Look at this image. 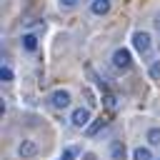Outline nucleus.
<instances>
[{"instance_id": "obj_13", "label": "nucleus", "mask_w": 160, "mask_h": 160, "mask_svg": "<svg viewBox=\"0 0 160 160\" xmlns=\"http://www.w3.org/2000/svg\"><path fill=\"white\" fill-rule=\"evenodd\" d=\"M75 155H78V150H75V148H65V150L60 152V158H58V160H75Z\"/></svg>"}, {"instance_id": "obj_7", "label": "nucleus", "mask_w": 160, "mask_h": 160, "mask_svg": "<svg viewBox=\"0 0 160 160\" xmlns=\"http://www.w3.org/2000/svg\"><path fill=\"white\" fill-rule=\"evenodd\" d=\"M90 10H92L95 15H105V12L110 10V0H92Z\"/></svg>"}, {"instance_id": "obj_6", "label": "nucleus", "mask_w": 160, "mask_h": 160, "mask_svg": "<svg viewBox=\"0 0 160 160\" xmlns=\"http://www.w3.org/2000/svg\"><path fill=\"white\" fill-rule=\"evenodd\" d=\"M110 160H125V145L120 140L110 142Z\"/></svg>"}, {"instance_id": "obj_10", "label": "nucleus", "mask_w": 160, "mask_h": 160, "mask_svg": "<svg viewBox=\"0 0 160 160\" xmlns=\"http://www.w3.org/2000/svg\"><path fill=\"white\" fill-rule=\"evenodd\" d=\"M132 160H152V152L148 148H135L132 150Z\"/></svg>"}, {"instance_id": "obj_17", "label": "nucleus", "mask_w": 160, "mask_h": 160, "mask_svg": "<svg viewBox=\"0 0 160 160\" xmlns=\"http://www.w3.org/2000/svg\"><path fill=\"white\" fill-rule=\"evenodd\" d=\"M155 28H158V30H160V12H158V15H155Z\"/></svg>"}, {"instance_id": "obj_14", "label": "nucleus", "mask_w": 160, "mask_h": 160, "mask_svg": "<svg viewBox=\"0 0 160 160\" xmlns=\"http://www.w3.org/2000/svg\"><path fill=\"white\" fill-rule=\"evenodd\" d=\"M0 78H2V82H12V70L8 65H2L0 68Z\"/></svg>"}, {"instance_id": "obj_16", "label": "nucleus", "mask_w": 160, "mask_h": 160, "mask_svg": "<svg viewBox=\"0 0 160 160\" xmlns=\"http://www.w3.org/2000/svg\"><path fill=\"white\" fill-rule=\"evenodd\" d=\"M150 75H152V78H160V60H158V62L150 68Z\"/></svg>"}, {"instance_id": "obj_8", "label": "nucleus", "mask_w": 160, "mask_h": 160, "mask_svg": "<svg viewBox=\"0 0 160 160\" xmlns=\"http://www.w3.org/2000/svg\"><path fill=\"white\" fill-rule=\"evenodd\" d=\"M22 48H25L28 52H32V50H38V38H35L32 32H28V35H22Z\"/></svg>"}, {"instance_id": "obj_5", "label": "nucleus", "mask_w": 160, "mask_h": 160, "mask_svg": "<svg viewBox=\"0 0 160 160\" xmlns=\"http://www.w3.org/2000/svg\"><path fill=\"white\" fill-rule=\"evenodd\" d=\"M38 152V142L35 140H22L20 145H18V155L20 158H32Z\"/></svg>"}, {"instance_id": "obj_3", "label": "nucleus", "mask_w": 160, "mask_h": 160, "mask_svg": "<svg viewBox=\"0 0 160 160\" xmlns=\"http://www.w3.org/2000/svg\"><path fill=\"white\" fill-rule=\"evenodd\" d=\"M70 100H72V98H70V92H68V90H55V92L50 95V105H52L55 110L68 108V105H70Z\"/></svg>"}, {"instance_id": "obj_18", "label": "nucleus", "mask_w": 160, "mask_h": 160, "mask_svg": "<svg viewBox=\"0 0 160 160\" xmlns=\"http://www.w3.org/2000/svg\"><path fill=\"white\" fill-rule=\"evenodd\" d=\"M158 160H160V158H158Z\"/></svg>"}, {"instance_id": "obj_11", "label": "nucleus", "mask_w": 160, "mask_h": 160, "mask_svg": "<svg viewBox=\"0 0 160 160\" xmlns=\"http://www.w3.org/2000/svg\"><path fill=\"white\" fill-rule=\"evenodd\" d=\"M148 142L150 145H160V128H150L148 130Z\"/></svg>"}, {"instance_id": "obj_12", "label": "nucleus", "mask_w": 160, "mask_h": 160, "mask_svg": "<svg viewBox=\"0 0 160 160\" xmlns=\"http://www.w3.org/2000/svg\"><path fill=\"white\" fill-rule=\"evenodd\" d=\"M105 125H108V122H105L102 118H100V120H95L92 125H88V135H95V132H100V130H102Z\"/></svg>"}, {"instance_id": "obj_15", "label": "nucleus", "mask_w": 160, "mask_h": 160, "mask_svg": "<svg viewBox=\"0 0 160 160\" xmlns=\"http://www.w3.org/2000/svg\"><path fill=\"white\" fill-rule=\"evenodd\" d=\"M80 0H60V8H65V10H70V8H75Z\"/></svg>"}, {"instance_id": "obj_1", "label": "nucleus", "mask_w": 160, "mask_h": 160, "mask_svg": "<svg viewBox=\"0 0 160 160\" xmlns=\"http://www.w3.org/2000/svg\"><path fill=\"white\" fill-rule=\"evenodd\" d=\"M132 45H135V50H138L140 55H148V52L152 50L150 32H145V30H138V32H132Z\"/></svg>"}, {"instance_id": "obj_4", "label": "nucleus", "mask_w": 160, "mask_h": 160, "mask_svg": "<svg viewBox=\"0 0 160 160\" xmlns=\"http://www.w3.org/2000/svg\"><path fill=\"white\" fill-rule=\"evenodd\" d=\"M70 122H72L75 128H88V122H90V110H88V108H75L72 115H70Z\"/></svg>"}, {"instance_id": "obj_9", "label": "nucleus", "mask_w": 160, "mask_h": 160, "mask_svg": "<svg viewBox=\"0 0 160 160\" xmlns=\"http://www.w3.org/2000/svg\"><path fill=\"white\" fill-rule=\"evenodd\" d=\"M102 105H105L110 112H115V110H118V105H120V102H118V95H112V92H105V98H102Z\"/></svg>"}, {"instance_id": "obj_2", "label": "nucleus", "mask_w": 160, "mask_h": 160, "mask_svg": "<svg viewBox=\"0 0 160 160\" xmlns=\"http://www.w3.org/2000/svg\"><path fill=\"white\" fill-rule=\"evenodd\" d=\"M132 65V58H130V50L128 48H118L112 52V68L115 70H128Z\"/></svg>"}]
</instances>
